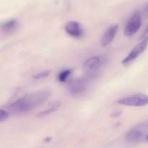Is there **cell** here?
<instances>
[{"instance_id": "6da1fadb", "label": "cell", "mask_w": 148, "mask_h": 148, "mask_svg": "<svg viewBox=\"0 0 148 148\" xmlns=\"http://www.w3.org/2000/svg\"><path fill=\"white\" fill-rule=\"evenodd\" d=\"M50 95V91L46 90L36 91L12 101L9 103L7 108L14 113L27 112L46 102Z\"/></svg>"}, {"instance_id": "7a4b0ae2", "label": "cell", "mask_w": 148, "mask_h": 148, "mask_svg": "<svg viewBox=\"0 0 148 148\" xmlns=\"http://www.w3.org/2000/svg\"><path fill=\"white\" fill-rule=\"evenodd\" d=\"M148 136V120L142 121L127 132L125 140L129 143H137Z\"/></svg>"}, {"instance_id": "3957f363", "label": "cell", "mask_w": 148, "mask_h": 148, "mask_svg": "<svg viewBox=\"0 0 148 148\" xmlns=\"http://www.w3.org/2000/svg\"><path fill=\"white\" fill-rule=\"evenodd\" d=\"M103 61L99 56H92L87 59L83 64V69L87 79H93L98 76Z\"/></svg>"}, {"instance_id": "277c9868", "label": "cell", "mask_w": 148, "mask_h": 148, "mask_svg": "<svg viewBox=\"0 0 148 148\" xmlns=\"http://www.w3.org/2000/svg\"><path fill=\"white\" fill-rule=\"evenodd\" d=\"M119 105L127 106L142 107L148 104V95L143 93L134 94L130 96L120 98L117 101Z\"/></svg>"}, {"instance_id": "5b68a950", "label": "cell", "mask_w": 148, "mask_h": 148, "mask_svg": "<svg viewBox=\"0 0 148 148\" xmlns=\"http://www.w3.org/2000/svg\"><path fill=\"white\" fill-rule=\"evenodd\" d=\"M148 46V36L144 38L139 43H137L130 51V53L126 56L122 61V64L124 65L129 64L135 60L140 55H141L145 51Z\"/></svg>"}, {"instance_id": "8992f818", "label": "cell", "mask_w": 148, "mask_h": 148, "mask_svg": "<svg viewBox=\"0 0 148 148\" xmlns=\"http://www.w3.org/2000/svg\"><path fill=\"white\" fill-rule=\"evenodd\" d=\"M142 26V17L140 13H134L129 18L125 27L124 35L132 36L135 34Z\"/></svg>"}, {"instance_id": "52a82bcc", "label": "cell", "mask_w": 148, "mask_h": 148, "mask_svg": "<svg viewBox=\"0 0 148 148\" xmlns=\"http://www.w3.org/2000/svg\"><path fill=\"white\" fill-rule=\"evenodd\" d=\"M87 78H77L71 81L68 85L69 93L73 95H77L83 92L87 87Z\"/></svg>"}, {"instance_id": "ba28073f", "label": "cell", "mask_w": 148, "mask_h": 148, "mask_svg": "<svg viewBox=\"0 0 148 148\" xmlns=\"http://www.w3.org/2000/svg\"><path fill=\"white\" fill-rule=\"evenodd\" d=\"M65 31L67 33L69 36H72V37L75 38H81L83 35V30L81 27L80 25L78 22L74 21H69L65 25Z\"/></svg>"}, {"instance_id": "9c48e42d", "label": "cell", "mask_w": 148, "mask_h": 148, "mask_svg": "<svg viewBox=\"0 0 148 148\" xmlns=\"http://www.w3.org/2000/svg\"><path fill=\"white\" fill-rule=\"evenodd\" d=\"M119 30V25H114L108 27L104 33L103 34L102 37L101 39V43L103 46H106L109 45L113 40L115 38L117 32Z\"/></svg>"}, {"instance_id": "30bf717a", "label": "cell", "mask_w": 148, "mask_h": 148, "mask_svg": "<svg viewBox=\"0 0 148 148\" xmlns=\"http://www.w3.org/2000/svg\"><path fill=\"white\" fill-rule=\"evenodd\" d=\"M17 21L14 19L6 21L3 23L1 25V28L2 31L5 33H10L13 32V30L17 27Z\"/></svg>"}, {"instance_id": "8fae6325", "label": "cell", "mask_w": 148, "mask_h": 148, "mask_svg": "<svg viewBox=\"0 0 148 148\" xmlns=\"http://www.w3.org/2000/svg\"><path fill=\"white\" fill-rule=\"evenodd\" d=\"M60 101H53V102L51 103L46 109H44L43 111L39 113V114H38V116H45L49 115V114H51V113L56 111V110L60 107Z\"/></svg>"}, {"instance_id": "7c38bea8", "label": "cell", "mask_w": 148, "mask_h": 148, "mask_svg": "<svg viewBox=\"0 0 148 148\" xmlns=\"http://www.w3.org/2000/svg\"><path fill=\"white\" fill-rule=\"evenodd\" d=\"M71 73H72L71 69H64V70L62 71L57 76L58 81L60 82H65L69 77V75H71Z\"/></svg>"}, {"instance_id": "4fadbf2b", "label": "cell", "mask_w": 148, "mask_h": 148, "mask_svg": "<svg viewBox=\"0 0 148 148\" xmlns=\"http://www.w3.org/2000/svg\"><path fill=\"white\" fill-rule=\"evenodd\" d=\"M49 74H50L49 71H43V72H39V73H37L35 75H33V77L35 79H41L43 78H45L49 76Z\"/></svg>"}, {"instance_id": "5bb4252c", "label": "cell", "mask_w": 148, "mask_h": 148, "mask_svg": "<svg viewBox=\"0 0 148 148\" xmlns=\"http://www.w3.org/2000/svg\"><path fill=\"white\" fill-rule=\"evenodd\" d=\"M9 116V112L7 111H4V109H1L0 111V121L2 122V121H5L6 119H7Z\"/></svg>"}, {"instance_id": "9a60e30c", "label": "cell", "mask_w": 148, "mask_h": 148, "mask_svg": "<svg viewBox=\"0 0 148 148\" xmlns=\"http://www.w3.org/2000/svg\"><path fill=\"white\" fill-rule=\"evenodd\" d=\"M147 35H148V25H147V27H146V29H145V30L144 31V33H143V36H142V38H144L147 37Z\"/></svg>"}, {"instance_id": "2e32d148", "label": "cell", "mask_w": 148, "mask_h": 148, "mask_svg": "<svg viewBox=\"0 0 148 148\" xmlns=\"http://www.w3.org/2000/svg\"><path fill=\"white\" fill-rule=\"evenodd\" d=\"M145 140H146V141H147V142H148V136H147V137H146V139H145Z\"/></svg>"}]
</instances>
